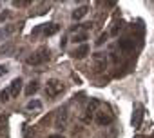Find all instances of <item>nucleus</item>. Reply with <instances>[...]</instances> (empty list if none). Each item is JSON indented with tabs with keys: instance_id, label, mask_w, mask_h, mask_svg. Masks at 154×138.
<instances>
[{
	"instance_id": "15",
	"label": "nucleus",
	"mask_w": 154,
	"mask_h": 138,
	"mask_svg": "<svg viewBox=\"0 0 154 138\" xmlns=\"http://www.w3.org/2000/svg\"><path fill=\"white\" fill-rule=\"evenodd\" d=\"M9 89H4V91H0V100H2V102H8L9 100Z\"/></svg>"
},
{
	"instance_id": "6",
	"label": "nucleus",
	"mask_w": 154,
	"mask_h": 138,
	"mask_svg": "<svg viewBox=\"0 0 154 138\" xmlns=\"http://www.w3.org/2000/svg\"><path fill=\"white\" fill-rule=\"evenodd\" d=\"M93 62H94L96 71H103V69L107 67V56H105L103 53H94V56H93Z\"/></svg>"
},
{
	"instance_id": "7",
	"label": "nucleus",
	"mask_w": 154,
	"mask_h": 138,
	"mask_svg": "<svg viewBox=\"0 0 154 138\" xmlns=\"http://www.w3.org/2000/svg\"><path fill=\"white\" fill-rule=\"evenodd\" d=\"M20 91H22V78H15L11 82V86H9V95L11 96H18Z\"/></svg>"
},
{
	"instance_id": "16",
	"label": "nucleus",
	"mask_w": 154,
	"mask_h": 138,
	"mask_svg": "<svg viewBox=\"0 0 154 138\" xmlns=\"http://www.w3.org/2000/svg\"><path fill=\"white\" fill-rule=\"evenodd\" d=\"M105 40H107V33H103V35H100V38L96 40V44H98V45H102V44H103Z\"/></svg>"
},
{
	"instance_id": "4",
	"label": "nucleus",
	"mask_w": 154,
	"mask_h": 138,
	"mask_svg": "<svg viewBox=\"0 0 154 138\" xmlns=\"http://www.w3.org/2000/svg\"><path fill=\"white\" fill-rule=\"evenodd\" d=\"M98 107H100V100L93 98V100L89 102L87 109H85V116H84V122H91V120H93V116H96V113H98Z\"/></svg>"
},
{
	"instance_id": "3",
	"label": "nucleus",
	"mask_w": 154,
	"mask_h": 138,
	"mask_svg": "<svg viewBox=\"0 0 154 138\" xmlns=\"http://www.w3.org/2000/svg\"><path fill=\"white\" fill-rule=\"evenodd\" d=\"M143 113H145V107L141 104H136L134 105V111H132V127L134 129H140L141 127V122H143Z\"/></svg>"
},
{
	"instance_id": "20",
	"label": "nucleus",
	"mask_w": 154,
	"mask_h": 138,
	"mask_svg": "<svg viewBox=\"0 0 154 138\" xmlns=\"http://www.w3.org/2000/svg\"><path fill=\"white\" fill-rule=\"evenodd\" d=\"M6 17H8V15H6V13H4V15H0V22H2V20H4V18H6Z\"/></svg>"
},
{
	"instance_id": "1",
	"label": "nucleus",
	"mask_w": 154,
	"mask_h": 138,
	"mask_svg": "<svg viewBox=\"0 0 154 138\" xmlns=\"http://www.w3.org/2000/svg\"><path fill=\"white\" fill-rule=\"evenodd\" d=\"M49 60V49L47 47H40V49H36L29 58H27V64H31V65H42L44 62H47Z\"/></svg>"
},
{
	"instance_id": "9",
	"label": "nucleus",
	"mask_w": 154,
	"mask_h": 138,
	"mask_svg": "<svg viewBox=\"0 0 154 138\" xmlns=\"http://www.w3.org/2000/svg\"><path fill=\"white\" fill-rule=\"evenodd\" d=\"M87 13H89V6H80V8H76V9L72 11V20H80V18H84Z\"/></svg>"
},
{
	"instance_id": "8",
	"label": "nucleus",
	"mask_w": 154,
	"mask_h": 138,
	"mask_svg": "<svg viewBox=\"0 0 154 138\" xmlns=\"http://www.w3.org/2000/svg\"><path fill=\"white\" fill-rule=\"evenodd\" d=\"M118 45L122 51H132L134 49V40L132 38H120L118 40Z\"/></svg>"
},
{
	"instance_id": "19",
	"label": "nucleus",
	"mask_w": 154,
	"mask_h": 138,
	"mask_svg": "<svg viewBox=\"0 0 154 138\" xmlns=\"http://www.w3.org/2000/svg\"><path fill=\"white\" fill-rule=\"evenodd\" d=\"M47 138H63L62 134H51V136H47Z\"/></svg>"
},
{
	"instance_id": "17",
	"label": "nucleus",
	"mask_w": 154,
	"mask_h": 138,
	"mask_svg": "<svg viewBox=\"0 0 154 138\" xmlns=\"http://www.w3.org/2000/svg\"><path fill=\"white\" fill-rule=\"evenodd\" d=\"M6 73H8V67H6V65H0V77L6 75Z\"/></svg>"
},
{
	"instance_id": "2",
	"label": "nucleus",
	"mask_w": 154,
	"mask_h": 138,
	"mask_svg": "<svg viewBox=\"0 0 154 138\" xmlns=\"http://www.w3.org/2000/svg\"><path fill=\"white\" fill-rule=\"evenodd\" d=\"M62 93H63V84H62L60 80H56V78L47 80V84H45V95H47L49 98H56V96L62 95Z\"/></svg>"
},
{
	"instance_id": "13",
	"label": "nucleus",
	"mask_w": 154,
	"mask_h": 138,
	"mask_svg": "<svg viewBox=\"0 0 154 138\" xmlns=\"http://www.w3.org/2000/svg\"><path fill=\"white\" fill-rule=\"evenodd\" d=\"M84 40H87V33H78V35H74V38H72L74 44H82Z\"/></svg>"
},
{
	"instance_id": "12",
	"label": "nucleus",
	"mask_w": 154,
	"mask_h": 138,
	"mask_svg": "<svg viewBox=\"0 0 154 138\" xmlns=\"http://www.w3.org/2000/svg\"><path fill=\"white\" fill-rule=\"evenodd\" d=\"M36 91H38V82H31V84L27 86V89H26V95H27V96H33Z\"/></svg>"
},
{
	"instance_id": "14",
	"label": "nucleus",
	"mask_w": 154,
	"mask_h": 138,
	"mask_svg": "<svg viewBox=\"0 0 154 138\" xmlns=\"http://www.w3.org/2000/svg\"><path fill=\"white\" fill-rule=\"evenodd\" d=\"M40 107H42V104H40L38 100H31V102L27 104V109H31V111H33V109H40Z\"/></svg>"
},
{
	"instance_id": "10",
	"label": "nucleus",
	"mask_w": 154,
	"mask_h": 138,
	"mask_svg": "<svg viewBox=\"0 0 154 138\" xmlns=\"http://www.w3.org/2000/svg\"><path fill=\"white\" fill-rule=\"evenodd\" d=\"M87 53H89V45H87V44H82L80 47H76V49L72 51V56L80 60V58H84V56H85Z\"/></svg>"
},
{
	"instance_id": "5",
	"label": "nucleus",
	"mask_w": 154,
	"mask_h": 138,
	"mask_svg": "<svg viewBox=\"0 0 154 138\" xmlns=\"http://www.w3.org/2000/svg\"><path fill=\"white\" fill-rule=\"evenodd\" d=\"M94 120H96L98 125H109V124H112L114 116H112L111 111H98L96 116H94Z\"/></svg>"
},
{
	"instance_id": "11",
	"label": "nucleus",
	"mask_w": 154,
	"mask_h": 138,
	"mask_svg": "<svg viewBox=\"0 0 154 138\" xmlns=\"http://www.w3.org/2000/svg\"><path fill=\"white\" fill-rule=\"evenodd\" d=\"M58 24H44V27H42V33H44V36H51V35H54V33H58Z\"/></svg>"
},
{
	"instance_id": "18",
	"label": "nucleus",
	"mask_w": 154,
	"mask_h": 138,
	"mask_svg": "<svg viewBox=\"0 0 154 138\" xmlns=\"http://www.w3.org/2000/svg\"><path fill=\"white\" fill-rule=\"evenodd\" d=\"M2 127H4V118H0V134H2Z\"/></svg>"
}]
</instances>
